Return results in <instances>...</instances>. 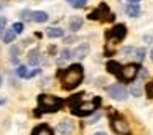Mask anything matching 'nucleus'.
Listing matches in <instances>:
<instances>
[{"label":"nucleus","instance_id":"22","mask_svg":"<svg viewBox=\"0 0 153 135\" xmlns=\"http://www.w3.org/2000/svg\"><path fill=\"white\" fill-rule=\"evenodd\" d=\"M145 92H146V97L153 99V79H152L150 82H146V86H145Z\"/></svg>","mask_w":153,"mask_h":135},{"label":"nucleus","instance_id":"1","mask_svg":"<svg viewBox=\"0 0 153 135\" xmlns=\"http://www.w3.org/2000/svg\"><path fill=\"white\" fill-rule=\"evenodd\" d=\"M59 78H61V82H63V89L66 91H73L76 89L77 86L82 82V78H84V69L81 64H71L66 71H59Z\"/></svg>","mask_w":153,"mask_h":135},{"label":"nucleus","instance_id":"32","mask_svg":"<svg viewBox=\"0 0 153 135\" xmlns=\"http://www.w3.org/2000/svg\"><path fill=\"white\" fill-rule=\"evenodd\" d=\"M2 30H4V26H0V35H2Z\"/></svg>","mask_w":153,"mask_h":135},{"label":"nucleus","instance_id":"31","mask_svg":"<svg viewBox=\"0 0 153 135\" xmlns=\"http://www.w3.org/2000/svg\"><path fill=\"white\" fill-rule=\"evenodd\" d=\"M94 135H105V134H104V132H96Z\"/></svg>","mask_w":153,"mask_h":135},{"label":"nucleus","instance_id":"7","mask_svg":"<svg viewBox=\"0 0 153 135\" xmlns=\"http://www.w3.org/2000/svg\"><path fill=\"white\" fill-rule=\"evenodd\" d=\"M138 71H140V66L138 64H127L122 68V72H120V79L125 82H130L138 76Z\"/></svg>","mask_w":153,"mask_h":135},{"label":"nucleus","instance_id":"14","mask_svg":"<svg viewBox=\"0 0 153 135\" xmlns=\"http://www.w3.org/2000/svg\"><path fill=\"white\" fill-rule=\"evenodd\" d=\"M125 12H127V15L128 16H138L140 15V7H138V3H128L127 5V8H125Z\"/></svg>","mask_w":153,"mask_h":135},{"label":"nucleus","instance_id":"28","mask_svg":"<svg viewBox=\"0 0 153 135\" xmlns=\"http://www.w3.org/2000/svg\"><path fill=\"white\" fill-rule=\"evenodd\" d=\"M38 72H40V69H35V71H30L28 72V78H33L35 74H38Z\"/></svg>","mask_w":153,"mask_h":135},{"label":"nucleus","instance_id":"5","mask_svg":"<svg viewBox=\"0 0 153 135\" xmlns=\"http://www.w3.org/2000/svg\"><path fill=\"white\" fill-rule=\"evenodd\" d=\"M110 125H112V130L119 135H130L132 128H130L128 122L123 117H120L119 114H114L112 119H110Z\"/></svg>","mask_w":153,"mask_h":135},{"label":"nucleus","instance_id":"2","mask_svg":"<svg viewBox=\"0 0 153 135\" xmlns=\"http://www.w3.org/2000/svg\"><path fill=\"white\" fill-rule=\"evenodd\" d=\"M63 104H64V101L56 97V95H51V94H40L38 95V105L41 109L40 112H50V114L51 112H58Z\"/></svg>","mask_w":153,"mask_h":135},{"label":"nucleus","instance_id":"8","mask_svg":"<svg viewBox=\"0 0 153 135\" xmlns=\"http://www.w3.org/2000/svg\"><path fill=\"white\" fill-rule=\"evenodd\" d=\"M107 94L115 101H123L127 97V89L122 84H114L110 87H107Z\"/></svg>","mask_w":153,"mask_h":135},{"label":"nucleus","instance_id":"20","mask_svg":"<svg viewBox=\"0 0 153 135\" xmlns=\"http://www.w3.org/2000/svg\"><path fill=\"white\" fill-rule=\"evenodd\" d=\"M130 92H132L135 97H138V95H142V86H140V82H135V84L130 87Z\"/></svg>","mask_w":153,"mask_h":135},{"label":"nucleus","instance_id":"10","mask_svg":"<svg viewBox=\"0 0 153 135\" xmlns=\"http://www.w3.org/2000/svg\"><path fill=\"white\" fill-rule=\"evenodd\" d=\"M73 54H74V58H77V59L86 58V56L89 54V45H87V43H81V45L74 49Z\"/></svg>","mask_w":153,"mask_h":135},{"label":"nucleus","instance_id":"9","mask_svg":"<svg viewBox=\"0 0 153 135\" xmlns=\"http://www.w3.org/2000/svg\"><path fill=\"white\" fill-rule=\"evenodd\" d=\"M73 130H74V125L71 120H61L58 124V132L61 135H69V134H73Z\"/></svg>","mask_w":153,"mask_h":135},{"label":"nucleus","instance_id":"12","mask_svg":"<svg viewBox=\"0 0 153 135\" xmlns=\"http://www.w3.org/2000/svg\"><path fill=\"white\" fill-rule=\"evenodd\" d=\"M31 135H53V130L50 128V125H46V124H40L38 127H35V128H33Z\"/></svg>","mask_w":153,"mask_h":135},{"label":"nucleus","instance_id":"26","mask_svg":"<svg viewBox=\"0 0 153 135\" xmlns=\"http://www.w3.org/2000/svg\"><path fill=\"white\" fill-rule=\"evenodd\" d=\"M20 16L23 20H31V16H33V12H30V10H23V12L20 13Z\"/></svg>","mask_w":153,"mask_h":135},{"label":"nucleus","instance_id":"17","mask_svg":"<svg viewBox=\"0 0 153 135\" xmlns=\"http://www.w3.org/2000/svg\"><path fill=\"white\" fill-rule=\"evenodd\" d=\"M81 26H82V18H81V16H73L71 22H69V28L73 30V31H77Z\"/></svg>","mask_w":153,"mask_h":135},{"label":"nucleus","instance_id":"15","mask_svg":"<svg viewBox=\"0 0 153 135\" xmlns=\"http://www.w3.org/2000/svg\"><path fill=\"white\" fill-rule=\"evenodd\" d=\"M48 18H50L48 13L46 12H40V10H38V12H33V16H31V20L36 22V23H45V22H48Z\"/></svg>","mask_w":153,"mask_h":135},{"label":"nucleus","instance_id":"21","mask_svg":"<svg viewBox=\"0 0 153 135\" xmlns=\"http://www.w3.org/2000/svg\"><path fill=\"white\" fill-rule=\"evenodd\" d=\"M28 69H27V66H18L17 68V76H20V78H28Z\"/></svg>","mask_w":153,"mask_h":135},{"label":"nucleus","instance_id":"23","mask_svg":"<svg viewBox=\"0 0 153 135\" xmlns=\"http://www.w3.org/2000/svg\"><path fill=\"white\" fill-rule=\"evenodd\" d=\"M135 58H137V61H142V59L145 58V48H137L135 49Z\"/></svg>","mask_w":153,"mask_h":135},{"label":"nucleus","instance_id":"27","mask_svg":"<svg viewBox=\"0 0 153 135\" xmlns=\"http://www.w3.org/2000/svg\"><path fill=\"white\" fill-rule=\"evenodd\" d=\"M146 76H148V71H146L145 68H140V71H138V78H140V79H145Z\"/></svg>","mask_w":153,"mask_h":135},{"label":"nucleus","instance_id":"34","mask_svg":"<svg viewBox=\"0 0 153 135\" xmlns=\"http://www.w3.org/2000/svg\"><path fill=\"white\" fill-rule=\"evenodd\" d=\"M152 59H153V51H152Z\"/></svg>","mask_w":153,"mask_h":135},{"label":"nucleus","instance_id":"37","mask_svg":"<svg viewBox=\"0 0 153 135\" xmlns=\"http://www.w3.org/2000/svg\"><path fill=\"white\" fill-rule=\"evenodd\" d=\"M0 20H2V18H0Z\"/></svg>","mask_w":153,"mask_h":135},{"label":"nucleus","instance_id":"16","mask_svg":"<svg viewBox=\"0 0 153 135\" xmlns=\"http://www.w3.org/2000/svg\"><path fill=\"white\" fill-rule=\"evenodd\" d=\"M71 54H73V53H71V51H69V49H68V48H64L63 51H61L59 58H58V64H59V66H63V64H64V63H66V61H68V59H69V58H73V56H71Z\"/></svg>","mask_w":153,"mask_h":135},{"label":"nucleus","instance_id":"30","mask_svg":"<svg viewBox=\"0 0 153 135\" xmlns=\"http://www.w3.org/2000/svg\"><path fill=\"white\" fill-rule=\"evenodd\" d=\"M128 2H130V3H138L140 0H128Z\"/></svg>","mask_w":153,"mask_h":135},{"label":"nucleus","instance_id":"35","mask_svg":"<svg viewBox=\"0 0 153 135\" xmlns=\"http://www.w3.org/2000/svg\"><path fill=\"white\" fill-rule=\"evenodd\" d=\"M2 102H4V101H2V99H0V104H2Z\"/></svg>","mask_w":153,"mask_h":135},{"label":"nucleus","instance_id":"4","mask_svg":"<svg viewBox=\"0 0 153 135\" xmlns=\"http://www.w3.org/2000/svg\"><path fill=\"white\" fill-rule=\"evenodd\" d=\"M100 104V99L96 97L92 99V101L89 102H79V104H73V114L74 115H81V117H84V115H89L92 114L94 110H96L97 107H99Z\"/></svg>","mask_w":153,"mask_h":135},{"label":"nucleus","instance_id":"18","mask_svg":"<svg viewBox=\"0 0 153 135\" xmlns=\"http://www.w3.org/2000/svg\"><path fill=\"white\" fill-rule=\"evenodd\" d=\"M46 35L50 38H61V36H64V31L61 28H48Z\"/></svg>","mask_w":153,"mask_h":135},{"label":"nucleus","instance_id":"33","mask_svg":"<svg viewBox=\"0 0 153 135\" xmlns=\"http://www.w3.org/2000/svg\"><path fill=\"white\" fill-rule=\"evenodd\" d=\"M0 84H2V76H0Z\"/></svg>","mask_w":153,"mask_h":135},{"label":"nucleus","instance_id":"25","mask_svg":"<svg viewBox=\"0 0 153 135\" xmlns=\"http://www.w3.org/2000/svg\"><path fill=\"white\" fill-rule=\"evenodd\" d=\"M12 30H13L17 35H20L22 31H23V23H13V26H12Z\"/></svg>","mask_w":153,"mask_h":135},{"label":"nucleus","instance_id":"19","mask_svg":"<svg viewBox=\"0 0 153 135\" xmlns=\"http://www.w3.org/2000/svg\"><path fill=\"white\" fill-rule=\"evenodd\" d=\"M15 36H17V33H15L13 30H7V31H5V35H4V41L5 43H12L15 40Z\"/></svg>","mask_w":153,"mask_h":135},{"label":"nucleus","instance_id":"24","mask_svg":"<svg viewBox=\"0 0 153 135\" xmlns=\"http://www.w3.org/2000/svg\"><path fill=\"white\" fill-rule=\"evenodd\" d=\"M86 3H87V0H74V2H71V5H73L74 8H82Z\"/></svg>","mask_w":153,"mask_h":135},{"label":"nucleus","instance_id":"3","mask_svg":"<svg viewBox=\"0 0 153 135\" xmlns=\"http://www.w3.org/2000/svg\"><path fill=\"white\" fill-rule=\"evenodd\" d=\"M125 35H127V26L125 25H115L112 30H109L107 31V49L105 51L109 53V54H112L114 53V45L115 43H119V41H122L123 38H125Z\"/></svg>","mask_w":153,"mask_h":135},{"label":"nucleus","instance_id":"13","mask_svg":"<svg viewBox=\"0 0 153 135\" xmlns=\"http://www.w3.org/2000/svg\"><path fill=\"white\" fill-rule=\"evenodd\" d=\"M107 69H109L110 74L120 78V72H122V66H120V63H117V61H109V63H107Z\"/></svg>","mask_w":153,"mask_h":135},{"label":"nucleus","instance_id":"6","mask_svg":"<svg viewBox=\"0 0 153 135\" xmlns=\"http://www.w3.org/2000/svg\"><path fill=\"white\" fill-rule=\"evenodd\" d=\"M114 18H115V15L114 13H110L109 7L105 5V3H100L99 7H97L94 12L89 13V20H102V22H114Z\"/></svg>","mask_w":153,"mask_h":135},{"label":"nucleus","instance_id":"11","mask_svg":"<svg viewBox=\"0 0 153 135\" xmlns=\"http://www.w3.org/2000/svg\"><path fill=\"white\" fill-rule=\"evenodd\" d=\"M40 61H41L40 49H31V51L28 53V64H30V66H36V64H40Z\"/></svg>","mask_w":153,"mask_h":135},{"label":"nucleus","instance_id":"29","mask_svg":"<svg viewBox=\"0 0 153 135\" xmlns=\"http://www.w3.org/2000/svg\"><path fill=\"white\" fill-rule=\"evenodd\" d=\"M145 41H146V43H152L153 38H152V36H145Z\"/></svg>","mask_w":153,"mask_h":135},{"label":"nucleus","instance_id":"36","mask_svg":"<svg viewBox=\"0 0 153 135\" xmlns=\"http://www.w3.org/2000/svg\"><path fill=\"white\" fill-rule=\"evenodd\" d=\"M68 2H74V0H68Z\"/></svg>","mask_w":153,"mask_h":135}]
</instances>
